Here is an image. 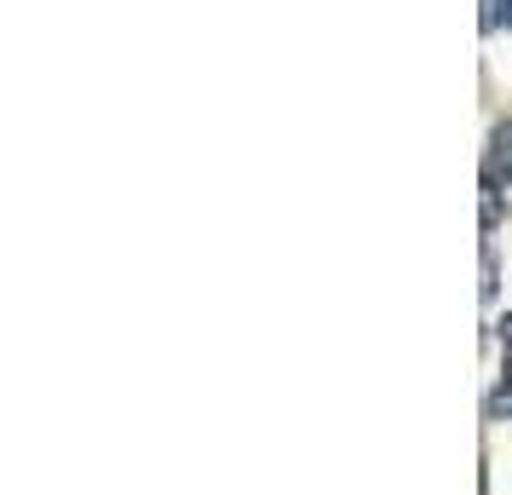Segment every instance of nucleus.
<instances>
[{
	"label": "nucleus",
	"mask_w": 512,
	"mask_h": 495,
	"mask_svg": "<svg viewBox=\"0 0 512 495\" xmlns=\"http://www.w3.org/2000/svg\"><path fill=\"white\" fill-rule=\"evenodd\" d=\"M501 24H507V29H512V0H507V12H501Z\"/></svg>",
	"instance_id": "obj_5"
},
{
	"label": "nucleus",
	"mask_w": 512,
	"mask_h": 495,
	"mask_svg": "<svg viewBox=\"0 0 512 495\" xmlns=\"http://www.w3.org/2000/svg\"><path fill=\"white\" fill-rule=\"evenodd\" d=\"M501 173L512 179V121H495V133H489V162H484V179H489V185H501Z\"/></svg>",
	"instance_id": "obj_1"
},
{
	"label": "nucleus",
	"mask_w": 512,
	"mask_h": 495,
	"mask_svg": "<svg viewBox=\"0 0 512 495\" xmlns=\"http://www.w3.org/2000/svg\"><path fill=\"white\" fill-rule=\"evenodd\" d=\"M501 340H507V352H512V317H507V323H501Z\"/></svg>",
	"instance_id": "obj_4"
},
{
	"label": "nucleus",
	"mask_w": 512,
	"mask_h": 495,
	"mask_svg": "<svg viewBox=\"0 0 512 495\" xmlns=\"http://www.w3.org/2000/svg\"><path fill=\"white\" fill-rule=\"evenodd\" d=\"M484 415H489V421L512 415V386H495V392H489V398H484Z\"/></svg>",
	"instance_id": "obj_2"
},
{
	"label": "nucleus",
	"mask_w": 512,
	"mask_h": 495,
	"mask_svg": "<svg viewBox=\"0 0 512 495\" xmlns=\"http://www.w3.org/2000/svg\"><path fill=\"white\" fill-rule=\"evenodd\" d=\"M495 288H501V271H495V254L484 248V300H495Z\"/></svg>",
	"instance_id": "obj_3"
}]
</instances>
